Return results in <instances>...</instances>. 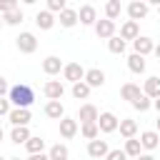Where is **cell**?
I'll return each mask as SVG.
<instances>
[{
  "instance_id": "28",
  "label": "cell",
  "mask_w": 160,
  "mask_h": 160,
  "mask_svg": "<svg viewBox=\"0 0 160 160\" xmlns=\"http://www.w3.org/2000/svg\"><path fill=\"white\" fill-rule=\"evenodd\" d=\"M120 12H122V5H120V0H108V2H105V18H110V20H118V18H120Z\"/></svg>"
},
{
  "instance_id": "2",
  "label": "cell",
  "mask_w": 160,
  "mask_h": 160,
  "mask_svg": "<svg viewBox=\"0 0 160 160\" xmlns=\"http://www.w3.org/2000/svg\"><path fill=\"white\" fill-rule=\"evenodd\" d=\"M15 45H18V50H20L22 55H30V52L38 50V38H35L32 32H20V35L15 38Z\"/></svg>"
},
{
  "instance_id": "35",
  "label": "cell",
  "mask_w": 160,
  "mask_h": 160,
  "mask_svg": "<svg viewBox=\"0 0 160 160\" xmlns=\"http://www.w3.org/2000/svg\"><path fill=\"white\" fill-rule=\"evenodd\" d=\"M68 8V0H48V10H52V12H62Z\"/></svg>"
},
{
  "instance_id": "32",
  "label": "cell",
  "mask_w": 160,
  "mask_h": 160,
  "mask_svg": "<svg viewBox=\"0 0 160 160\" xmlns=\"http://www.w3.org/2000/svg\"><path fill=\"white\" fill-rule=\"evenodd\" d=\"M140 150H145L140 140H135V138H128V140H125V152H128L130 158H138V155H142Z\"/></svg>"
},
{
  "instance_id": "10",
  "label": "cell",
  "mask_w": 160,
  "mask_h": 160,
  "mask_svg": "<svg viewBox=\"0 0 160 160\" xmlns=\"http://www.w3.org/2000/svg\"><path fill=\"white\" fill-rule=\"evenodd\" d=\"M98 118H100V112H98V108L92 102L80 105V110H78V120L80 122H98Z\"/></svg>"
},
{
  "instance_id": "19",
  "label": "cell",
  "mask_w": 160,
  "mask_h": 160,
  "mask_svg": "<svg viewBox=\"0 0 160 160\" xmlns=\"http://www.w3.org/2000/svg\"><path fill=\"white\" fill-rule=\"evenodd\" d=\"M35 25H38L40 30H50V28L55 25V12H52V10L38 12V15H35Z\"/></svg>"
},
{
  "instance_id": "38",
  "label": "cell",
  "mask_w": 160,
  "mask_h": 160,
  "mask_svg": "<svg viewBox=\"0 0 160 160\" xmlns=\"http://www.w3.org/2000/svg\"><path fill=\"white\" fill-rule=\"evenodd\" d=\"M10 92V88H8V80L5 78H0V95H8Z\"/></svg>"
},
{
  "instance_id": "1",
  "label": "cell",
  "mask_w": 160,
  "mask_h": 160,
  "mask_svg": "<svg viewBox=\"0 0 160 160\" xmlns=\"http://www.w3.org/2000/svg\"><path fill=\"white\" fill-rule=\"evenodd\" d=\"M8 98L12 100V105H15V108H30V105H32V100H35V92H32V88H30V85L20 82V85H12V88H10Z\"/></svg>"
},
{
  "instance_id": "5",
  "label": "cell",
  "mask_w": 160,
  "mask_h": 160,
  "mask_svg": "<svg viewBox=\"0 0 160 160\" xmlns=\"http://www.w3.org/2000/svg\"><path fill=\"white\" fill-rule=\"evenodd\" d=\"M98 125H100V132H115V130L120 128V120H118L112 112H100Z\"/></svg>"
},
{
  "instance_id": "36",
  "label": "cell",
  "mask_w": 160,
  "mask_h": 160,
  "mask_svg": "<svg viewBox=\"0 0 160 160\" xmlns=\"http://www.w3.org/2000/svg\"><path fill=\"white\" fill-rule=\"evenodd\" d=\"M130 155L125 152V150H110L108 155H105V160H128Z\"/></svg>"
},
{
  "instance_id": "29",
  "label": "cell",
  "mask_w": 160,
  "mask_h": 160,
  "mask_svg": "<svg viewBox=\"0 0 160 160\" xmlns=\"http://www.w3.org/2000/svg\"><path fill=\"white\" fill-rule=\"evenodd\" d=\"M108 50H110V52H115V55H122V52H125V38L112 35V38L108 40Z\"/></svg>"
},
{
  "instance_id": "45",
  "label": "cell",
  "mask_w": 160,
  "mask_h": 160,
  "mask_svg": "<svg viewBox=\"0 0 160 160\" xmlns=\"http://www.w3.org/2000/svg\"><path fill=\"white\" fill-rule=\"evenodd\" d=\"M148 2H150V5H160V0H148Z\"/></svg>"
},
{
  "instance_id": "6",
  "label": "cell",
  "mask_w": 160,
  "mask_h": 160,
  "mask_svg": "<svg viewBox=\"0 0 160 160\" xmlns=\"http://www.w3.org/2000/svg\"><path fill=\"white\" fill-rule=\"evenodd\" d=\"M58 122H60V138L72 140V138L78 135V118H62V120H58Z\"/></svg>"
},
{
  "instance_id": "42",
  "label": "cell",
  "mask_w": 160,
  "mask_h": 160,
  "mask_svg": "<svg viewBox=\"0 0 160 160\" xmlns=\"http://www.w3.org/2000/svg\"><path fill=\"white\" fill-rule=\"evenodd\" d=\"M155 55H158V60H160V42L155 45Z\"/></svg>"
},
{
  "instance_id": "31",
  "label": "cell",
  "mask_w": 160,
  "mask_h": 160,
  "mask_svg": "<svg viewBox=\"0 0 160 160\" xmlns=\"http://www.w3.org/2000/svg\"><path fill=\"white\" fill-rule=\"evenodd\" d=\"M25 150H28L30 155H32V152H42V150H45V140H42L40 135H32V138L25 142Z\"/></svg>"
},
{
  "instance_id": "39",
  "label": "cell",
  "mask_w": 160,
  "mask_h": 160,
  "mask_svg": "<svg viewBox=\"0 0 160 160\" xmlns=\"http://www.w3.org/2000/svg\"><path fill=\"white\" fill-rule=\"evenodd\" d=\"M28 160H50V155H45V152H32Z\"/></svg>"
},
{
  "instance_id": "25",
  "label": "cell",
  "mask_w": 160,
  "mask_h": 160,
  "mask_svg": "<svg viewBox=\"0 0 160 160\" xmlns=\"http://www.w3.org/2000/svg\"><path fill=\"white\" fill-rule=\"evenodd\" d=\"M142 92H145V95H150L152 100H155V98H160V78H155V75H152V78H148V80H145Z\"/></svg>"
},
{
  "instance_id": "7",
  "label": "cell",
  "mask_w": 160,
  "mask_h": 160,
  "mask_svg": "<svg viewBox=\"0 0 160 160\" xmlns=\"http://www.w3.org/2000/svg\"><path fill=\"white\" fill-rule=\"evenodd\" d=\"M128 15H130V20H142V18H148V2L145 0H132L130 5H128Z\"/></svg>"
},
{
  "instance_id": "11",
  "label": "cell",
  "mask_w": 160,
  "mask_h": 160,
  "mask_svg": "<svg viewBox=\"0 0 160 160\" xmlns=\"http://www.w3.org/2000/svg\"><path fill=\"white\" fill-rule=\"evenodd\" d=\"M108 152H110V148H108V142H105V140H98V138H95V140H90V142H88V155H90V158L100 160V158H105Z\"/></svg>"
},
{
  "instance_id": "18",
  "label": "cell",
  "mask_w": 160,
  "mask_h": 160,
  "mask_svg": "<svg viewBox=\"0 0 160 160\" xmlns=\"http://www.w3.org/2000/svg\"><path fill=\"white\" fill-rule=\"evenodd\" d=\"M8 120H10L12 125H28L32 118H30V110H28V108H12V112L8 115Z\"/></svg>"
},
{
  "instance_id": "16",
  "label": "cell",
  "mask_w": 160,
  "mask_h": 160,
  "mask_svg": "<svg viewBox=\"0 0 160 160\" xmlns=\"http://www.w3.org/2000/svg\"><path fill=\"white\" fill-rule=\"evenodd\" d=\"M85 82H88L90 88H102V85H105V72H102L100 68H90V70L85 72Z\"/></svg>"
},
{
  "instance_id": "22",
  "label": "cell",
  "mask_w": 160,
  "mask_h": 160,
  "mask_svg": "<svg viewBox=\"0 0 160 160\" xmlns=\"http://www.w3.org/2000/svg\"><path fill=\"white\" fill-rule=\"evenodd\" d=\"M118 130H120V135H122L125 140H128V138H135V135H138V122H135L132 118H125V120H120V128H118Z\"/></svg>"
},
{
  "instance_id": "26",
  "label": "cell",
  "mask_w": 160,
  "mask_h": 160,
  "mask_svg": "<svg viewBox=\"0 0 160 160\" xmlns=\"http://www.w3.org/2000/svg\"><path fill=\"white\" fill-rule=\"evenodd\" d=\"M90 90H92V88H90L85 80H80V82H72V98H75V100H88Z\"/></svg>"
},
{
  "instance_id": "43",
  "label": "cell",
  "mask_w": 160,
  "mask_h": 160,
  "mask_svg": "<svg viewBox=\"0 0 160 160\" xmlns=\"http://www.w3.org/2000/svg\"><path fill=\"white\" fill-rule=\"evenodd\" d=\"M22 2H25V5H35L38 0H22Z\"/></svg>"
},
{
  "instance_id": "40",
  "label": "cell",
  "mask_w": 160,
  "mask_h": 160,
  "mask_svg": "<svg viewBox=\"0 0 160 160\" xmlns=\"http://www.w3.org/2000/svg\"><path fill=\"white\" fill-rule=\"evenodd\" d=\"M152 108H155V110L160 112V98H155V100H152Z\"/></svg>"
},
{
  "instance_id": "15",
  "label": "cell",
  "mask_w": 160,
  "mask_h": 160,
  "mask_svg": "<svg viewBox=\"0 0 160 160\" xmlns=\"http://www.w3.org/2000/svg\"><path fill=\"white\" fill-rule=\"evenodd\" d=\"M120 38H125V40L140 38V25H138V20H125L122 28H120Z\"/></svg>"
},
{
  "instance_id": "24",
  "label": "cell",
  "mask_w": 160,
  "mask_h": 160,
  "mask_svg": "<svg viewBox=\"0 0 160 160\" xmlns=\"http://www.w3.org/2000/svg\"><path fill=\"white\" fill-rule=\"evenodd\" d=\"M140 95H142V92H140V85H135V82H125V85L120 88V98H122V100H130V102H132V100L140 98Z\"/></svg>"
},
{
  "instance_id": "44",
  "label": "cell",
  "mask_w": 160,
  "mask_h": 160,
  "mask_svg": "<svg viewBox=\"0 0 160 160\" xmlns=\"http://www.w3.org/2000/svg\"><path fill=\"white\" fill-rule=\"evenodd\" d=\"M155 125H158V132H160V112H158V120H155Z\"/></svg>"
},
{
  "instance_id": "8",
  "label": "cell",
  "mask_w": 160,
  "mask_h": 160,
  "mask_svg": "<svg viewBox=\"0 0 160 160\" xmlns=\"http://www.w3.org/2000/svg\"><path fill=\"white\" fill-rule=\"evenodd\" d=\"M95 32H98V38H102V40H110V38L115 35V20H110V18H105V20H98V22H95Z\"/></svg>"
},
{
  "instance_id": "34",
  "label": "cell",
  "mask_w": 160,
  "mask_h": 160,
  "mask_svg": "<svg viewBox=\"0 0 160 160\" xmlns=\"http://www.w3.org/2000/svg\"><path fill=\"white\" fill-rule=\"evenodd\" d=\"M2 20H5V25H18V22H22V10L18 8L10 12H2Z\"/></svg>"
},
{
  "instance_id": "46",
  "label": "cell",
  "mask_w": 160,
  "mask_h": 160,
  "mask_svg": "<svg viewBox=\"0 0 160 160\" xmlns=\"http://www.w3.org/2000/svg\"><path fill=\"white\" fill-rule=\"evenodd\" d=\"M8 160H20V158H8Z\"/></svg>"
},
{
  "instance_id": "9",
  "label": "cell",
  "mask_w": 160,
  "mask_h": 160,
  "mask_svg": "<svg viewBox=\"0 0 160 160\" xmlns=\"http://www.w3.org/2000/svg\"><path fill=\"white\" fill-rule=\"evenodd\" d=\"M132 52H140V55H150L155 52V42L148 38V35H140L132 40Z\"/></svg>"
},
{
  "instance_id": "4",
  "label": "cell",
  "mask_w": 160,
  "mask_h": 160,
  "mask_svg": "<svg viewBox=\"0 0 160 160\" xmlns=\"http://www.w3.org/2000/svg\"><path fill=\"white\" fill-rule=\"evenodd\" d=\"M42 92H45L48 100H60V98L65 95V88H62L60 80H48V82L42 85Z\"/></svg>"
},
{
  "instance_id": "12",
  "label": "cell",
  "mask_w": 160,
  "mask_h": 160,
  "mask_svg": "<svg viewBox=\"0 0 160 160\" xmlns=\"http://www.w3.org/2000/svg\"><path fill=\"white\" fill-rule=\"evenodd\" d=\"M62 68H65V65H62V60H60L58 55H48V58L42 60V72H45V75H60Z\"/></svg>"
},
{
  "instance_id": "21",
  "label": "cell",
  "mask_w": 160,
  "mask_h": 160,
  "mask_svg": "<svg viewBox=\"0 0 160 160\" xmlns=\"http://www.w3.org/2000/svg\"><path fill=\"white\" fill-rule=\"evenodd\" d=\"M128 68H130V72H135V75H142V72H145V55H140V52H132V55L128 58Z\"/></svg>"
},
{
  "instance_id": "14",
  "label": "cell",
  "mask_w": 160,
  "mask_h": 160,
  "mask_svg": "<svg viewBox=\"0 0 160 160\" xmlns=\"http://www.w3.org/2000/svg\"><path fill=\"white\" fill-rule=\"evenodd\" d=\"M30 138H32V135H30L28 125H12V130H10V140H12L15 145H25Z\"/></svg>"
},
{
  "instance_id": "20",
  "label": "cell",
  "mask_w": 160,
  "mask_h": 160,
  "mask_svg": "<svg viewBox=\"0 0 160 160\" xmlns=\"http://www.w3.org/2000/svg\"><path fill=\"white\" fill-rule=\"evenodd\" d=\"M140 142H142L145 150H155V148L160 145V132H158V130H145V132L140 135Z\"/></svg>"
},
{
  "instance_id": "17",
  "label": "cell",
  "mask_w": 160,
  "mask_h": 160,
  "mask_svg": "<svg viewBox=\"0 0 160 160\" xmlns=\"http://www.w3.org/2000/svg\"><path fill=\"white\" fill-rule=\"evenodd\" d=\"M45 115H48L50 120H62V118H65V108H62V102H60V100H48V105H45Z\"/></svg>"
},
{
  "instance_id": "33",
  "label": "cell",
  "mask_w": 160,
  "mask_h": 160,
  "mask_svg": "<svg viewBox=\"0 0 160 160\" xmlns=\"http://www.w3.org/2000/svg\"><path fill=\"white\" fill-rule=\"evenodd\" d=\"M130 105H132L135 110H140V112H145V110H150V108H152V98L142 92V95H140V98H135V100H132Z\"/></svg>"
},
{
  "instance_id": "27",
  "label": "cell",
  "mask_w": 160,
  "mask_h": 160,
  "mask_svg": "<svg viewBox=\"0 0 160 160\" xmlns=\"http://www.w3.org/2000/svg\"><path fill=\"white\" fill-rule=\"evenodd\" d=\"M50 160H68L70 158V150H68V145H62V142H55L52 148H50Z\"/></svg>"
},
{
  "instance_id": "47",
  "label": "cell",
  "mask_w": 160,
  "mask_h": 160,
  "mask_svg": "<svg viewBox=\"0 0 160 160\" xmlns=\"http://www.w3.org/2000/svg\"><path fill=\"white\" fill-rule=\"evenodd\" d=\"M158 12H160V5H158Z\"/></svg>"
},
{
  "instance_id": "41",
  "label": "cell",
  "mask_w": 160,
  "mask_h": 160,
  "mask_svg": "<svg viewBox=\"0 0 160 160\" xmlns=\"http://www.w3.org/2000/svg\"><path fill=\"white\" fill-rule=\"evenodd\" d=\"M135 160H155V158H152V155H138Z\"/></svg>"
},
{
  "instance_id": "13",
  "label": "cell",
  "mask_w": 160,
  "mask_h": 160,
  "mask_svg": "<svg viewBox=\"0 0 160 160\" xmlns=\"http://www.w3.org/2000/svg\"><path fill=\"white\" fill-rule=\"evenodd\" d=\"M58 15H60L58 20H60V25H62V28H75V25L80 22V12H78V10H72V8H65V10H62V12H58Z\"/></svg>"
},
{
  "instance_id": "30",
  "label": "cell",
  "mask_w": 160,
  "mask_h": 160,
  "mask_svg": "<svg viewBox=\"0 0 160 160\" xmlns=\"http://www.w3.org/2000/svg\"><path fill=\"white\" fill-rule=\"evenodd\" d=\"M80 132H82L85 140H95V138L100 135V125H98V122H82Z\"/></svg>"
},
{
  "instance_id": "37",
  "label": "cell",
  "mask_w": 160,
  "mask_h": 160,
  "mask_svg": "<svg viewBox=\"0 0 160 160\" xmlns=\"http://www.w3.org/2000/svg\"><path fill=\"white\" fill-rule=\"evenodd\" d=\"M0 10H2V12L18 10V0H0Z\"/></svg>"
},
{
  "instance_id": "3",
  "label": "cell",
  "mask_w": 160,
  "mask_h": 160,
  "mask_svg": "<svg viewBox=\"0 0 160 160\" xmlns=\"http://www.w3.org/2000/svg\"><path fill=\"white\" fill-rule=\"evenodd\" d=\"M85 68L80 65V62H68L65 68H62V78L65 80H70V82H80V80H85Z\"/></svg>"
},
{
  "instance_id": "23",
  "label": "cell",
  "mask_w": 160,
  "mask_h": 160,
  "mask_svg": "<svg viewBox=\"0 0 160 160\" xmlns=\"http://www.w3.org/2000/svg\"><path fill=\"white\" fill-rule=\"evenodd\" d=\"M78 12H80V22H82V25H95V22H98V12H95L92 5H82Z\"/></svg>"
}]
</instances>
